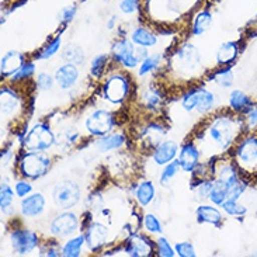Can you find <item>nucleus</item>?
<instances>
[{"label":"nucleus","instance_id":"1","mask_svg":"<svg viewBox=\"0 0 257 257\" xmlns=\"http://www.w3.org/2000/svg\"><path fill=\"white\" fill-rule=\"evenodd\" d=\"M209 139L219 149H226L236 137V122L230 117H218L208 128Z\"/></svg>","mask_w":257,"mask_h":257},{"label":"nucleus","instance_id":"2","mask_svg":"<svg viewBox=\"0 0 257 257\" xmlns=\"http://www.w3.org/2000/svg\"><path fill=\"white\" fill-rule=\"evenodd\" d=\"M55 144V135L51 131V128L45 124L35 125L28 132L24 139V146L30 152H44L48 151Z\"/></svg>","mask_w":257,"mask_h":257},{"label":"nucleus","instance_id":"3","mask_svg":"<svg viewBox=\"0 0 257 257\" xmlns=\"http://www.w3.org/2000/svg\"><path fill=\"white\" fill-rule=\"evenodd\" d=\"M51 160L45 155L38 152L26 153L20 160V172L24 177L37 180L48 172Z\"/></svg>","mask_w":257,"mask_h":257},{"label":"nucleus","instance_id":"4","mask_svg":"<svg viewBox=\"0 0 257 257\" xmlns=\"http://www.w3.org/2000/svg\"><path fill=\"white\" fill-rule=\"evenodd\" d=\"M181 104L186 111L207 112L215 104V96L207 89L195 87L183 96Z\"/></svg>","mask_w":257,"mask_h":257},{"label":"nucleus","instance_id":"5","mask_svg":"<svg viewBox=\"0 0 257 257\" xmlns=\"http://www.w3.org/2000/svg\"><path fill=\"white\" fill-rule=\"evenodd\" d=\"M54 201L58 207L61 208H72L75 207L79 200H80V188L76 183L70 180L61 181L59 184H56L54 188Z\"/></svg>","mask_w":257,"mask_h":257},{"label":"nucleus","instance_id":"6","mask_svg":"<svg viewBox=\"0 0 257 257\" xmlns=\"http://www.w3.org/2000/svg\"><path fill=\"white\" fill-rule=\"evenodd\" d=\"M114 125H115L114 117L111 112L107 110H96L86 119V130L96 137L107 135L108 132H111Z\"/></svg>","mask_w":257,"mask_h":257},{"label":"nucleus","instance_id":"7","mask_svg":"<svg viewBox=\"0 0 257 257\" xmlns=\"http://www.w3.org/2000/svg\"><path fill=\"white\" fill-rule=\"evenodd\" d=\"M128 91H130V83L126 80V77L124 75H119V73L108 77L104 83V87H103L104 97L114 104L124 101Z\"/></svg>","mask_w":257,"mask_h":257},{"label":"nucleus","instance_id":"8","mask_svg":"<svg viewBox=\"0 0 257 257\" xmlns=\"http://www.w3.org/2000/svg\"><path fill=\"white\" fill-rule=\"evenodd\" d=\"M112 55L118 61L119 63H122L125 68H135L139 61L138 55H137V49L134 47L132 40H119L114 45H112Z\"/></svg>","mask_w":257,"mask_h":257},{"label":"nucleus","instance_id":"9","mask_svg":"<svg viewBox=\"0 0 257 257\" xmlns=\"http://www.w3.org/2000/svg\"><path fill=\"white\" fill-rule=\"evenodd\" d=\"M10 242L16 253L28 254L38 246V236L27 229H17L10 235Z\"/></svg>","mask_w":257,"mask_h":257},{"label":"nucleus","instance_id":"10","mask_svg":"<svg viewBox=\"0 0 257 257\" xmlns=\"http://www.w3.org/2000/svg\"><path fill=\"white\" fill-rule=\"evenodd\" d=\"M79 228V219L72 212H63L54 218L51 222V232L56 236H69Z\"/></svg>","mask_w":257,"mask_h":257},{"label":"nucleus","instance_id":"11","mask_svg":"<svg viewBox=\"0 0 257 257\" xmlns=\"http://www.w3.org/2000/svg\"><path fill=\"white\" fill-rule=\"evenodd\" d=\"M176 59H177V63L183 70H187V72H194L200 63H201V56H200V52L198 49L195 48L194 45L191 44H186L183 45L177 54H176Z\"/></svg>","mask_w":257,"mask_h":257},{"label":"nucleus","instance_id":"12","mask_svg":"<svg viewBox=\"0 0 257 257\" xmlns=\"http://www.w3.org/2000/svg\"><path fill=\"white\" fill-rule=\"evenodd\" d=\"M77 79H79V70H77L76 65H73V63L62 65L55 72L56 84L63 90H68L70 87H73L77 82Z\"/></svg>","mask_w":257,"mask_h":257},{"label":"nucleus","instance_id":"13","mask_svg":"<svg viewBox=\"0 0 257 257\" xmlns=\"http://www.w3.org/2000/svg\"><path fill=\"white\" fill-rule=\"evenodd\" d=\"M107 236H108V229L104 225L98 222H93L86 230V242L89 244L91 250H98L103 244L107 242Z\"/></svg>","mask_w":257,"mask_h":257},{"label":"nucleus","instance_id":"14","mask_svg":"<svg viewBox=\"0 0 257 257\" xmlns=\"http://www.w3.org/2000/svg\"><path fill=\"white\" fill-rule=\"evenodd\" d=\"M176 155H177V144L174 141H165L156 146L153 152V160L159 166H166L167 163L174 160Z\"/></svg>","mask_w":257,"mask_h":257},{"label":"nucleus","instance_id":"15","mask_svg":"<svg viewBox=\"0 0 257 257\" xmlns=\"http://www.w3.org/2000/svg\"><path fill=\"white\" fill-rule=\"evenodd\" d=\"M236 156L242 165H256L257 163V138L244 139L237 146Z\"/></svg>","mask_w":257,"mask_h":257},{"label":"nucleus","instance_id":"16","mask_svg":"<svg viewBox=\"0 0 257 257\" xmlns=\"http://www.w3.org/2000/svg\"><path fill=\"white\" fill-rule=\"evenodd\" d=\"M198 159H200V152L194 144L188 142L186 145L181 146L179 162H180V166L184 172H193L198 165Z\"/></svg>","mask_w":257,"mask_h":257},{"label":"nucleus","instance_id":"17","mask_svg":"<svg viewBox=\"0 0 257 257\" xmlns=\"http://www.w3.org/2000/svg\"><path fill=\"white\" fill-rule=\"evenodd\" d=\"M44 207H45V198L44 195L37 193V194H31L23 198L21 201V212L24 216H38L41 215L42 211H44Z\"/></svg>","mask_w":257,"mask_h":257},{"label":"nucleus","instance_id":"18","mask_svg":"<svg viewBox=\"0 0 257 257\" xmlns=\"http://www.w3.org/2000/svg\"><path fill=\"white\" fill-rule=\"evenodd\" d=\"M24 65V58L20 52L17 51H9L7 54L3 55L2 62H0V72L2 75H14L17 70L20 69L21 66Z\"/></svg>","mask_w":257,"mask_h":257},{"label":"nucleus","instance_id":"19","mask_svg":"<svg viewBox=\"0 0 257 257\" xmlns=\"http://www.w3.org/2000/svg\"><path fill=\"white\" fill-rule=\"evenodd\" d=\"M126 253L132 257L149 256L152 253V243L142 235H135L130 239L126 246Z\"/></svg>","mask_w":257,"mask_h":257},{"label":"nucleus","instance_id":"20","mask_svg":"<svg viewBox=\"0 0 257 257\" xmlns=\"http://www.w3.org/2000/svg\"><path fill=\"white\" fill-rule=\"evenodd\" d=\"M19 108H20V100L17 94L10 89H2V114L10 117Z\"/></svg>","mask_w":257,"mask_h":257},{"label":"nucleus","instance_id":"21","mask_svg":"<svg viewBox=\"0 0 257 257\" xmlns=\"http://www.w3.org/2000/svg\"><path fill=\"white\" fill-rule=\"evenodd\" d=\"M197 221L201 223H211V225H218L222 221V214L211 205H201L197 208Z\"/></svg>","mask_w":257,"mask_h":257},{"label":"nucleus","instance_id":"22","mask_svg":"<svg viewBox=\"0 0 257 257\" xmlns=\"http://www.w3.org/2000/svg\"><path fill=\"white\" fill-rule=\"evenodd\" d=\"M125 138L121 134H112V135H104L103 138H100L96 142V146L98 148L100 152H108V151H114L118 149L124 145Z\"/></svg>","mask_w":257,"mask_h":257},{"label":"nucleus","instance_id":"23","mask_svg":"<svg viewBox=\"0 0 257 257\" xmlns=\"http://www.w3.org/2000/svg\"><path fill=\"white\" fill-rule=\"evenodd\" d=\"M237 56L236 42L229 41L222 44L216 51V62L219 65H228Z\"/></svg>","mask_w":257,"mask_h":257},{"label":"nucleus","instance_id":"24","mask_svg":"<svg viewBox=\"0 0 257 257\" xmlns=\"http://www.w3.org/2000/svg\"><path fill=\"white\" fill-rule=\"evenodd\" d=\"M131 40L132 42L137 44L138 47H145V48L153 47V45L158 42L156 37H155L151 31H148V30L144 27L135 28V30L132 31Z\"/></svg>","mask_w":257,"mask_h":257},{"label":"nucleus","instance_id":"25","mask_svg":"<svg viewBox=\"0 0 257 257\" xmlns=\"http://www.w3.org/2000/svg\"><path fill=\"white\" fill-rule=\"evenodd\" d=\"M135 197H137V200L141 205H149L151 202H152L153 197H155V187H153L152 181H144V183H141L137 188V191H135Z\"/></svg>","mask_w":257,"mask_h":257},{"label":"nucleus","instance_id":"26","mask_svg":"<svg viewBox=\"0 0 257 257\" xmlns=\"http://www.w3.org/2000/svg\"><path fill=\"white\" fill-rule=\"evenodd\" d=\"M208 198L215 205H222L223 202L228 200V186H226V183H223L222 180L218 179L212 184V188H211V193H209Z\"/></svg>","mask_w":257,"mask_h":257},{"label":"nucleus","instance_id":"27","mask_svg":"<svg viewBox=\"0 0 257 257\" xmlns=\"http://www.w3.org/2000/svg\"><path fill=\"white\" fill-rule=\"evenodd\" d=\"M250 104L251 98L247 94H244L243 91L235 90L230 93L229 105L232 110H235V111H243Z\"/></svg>","mask_w":257,"mask_h":257},{"label":"nucleus","instance_id":"28","mask_svg":"<svg viewBox=\"0 0 257 257\" xmlns=\"http://www.w3.org/2000/svg\"><path fill=\"white\" fill-rule=\"evenodd\" d=\"M163 135H165V128L159 124H151V125L146 126L145 131H144V138L151 146L159 145Z\"/></svg>","mask_w":257,"mask_h":257},{"label":"nucleus","instance_id":"29","mask_svg":"<svg viewBox=\"0 0 257 257\" xmlns=\"http://www.w3.org/2000/svg\"><path fill=\"white\" fill-rule=\"evenodd\" d=\"M212 23V16L209 12L204 10L201 13H198L195 16V20L193 23V34L194 35H201L204 34L211 26Z\"/></svg>","mask_w":257,"mask_h":257},{"label":"nucleus","instance_id":"30","mask_svg":"<svg viewBox=\"0 0 257 257\" xmlns=\"http://www.w3.org/2000/svg\"><path fill=\"white\" fill-rule=\"evenodd\" d=\"M62 56L66 62L73 63V65H82L84 61L83 49L75 45V44H69L63 51Z\"/></svg>","mask_w":257,"mask_h":257},{"label":"nucleus","instance_id":"31","mask_svg":"<svg viewBox=\"0 0 257 257\" xmlns=\"http://www.w3.org/2000/svg\"><path fill=\"white\" fill-rule=\"evenodd\" d=\"M86 242L84 236H77L68 240L62 249V254L65 257H79L80 251H82V246Z\"/></svg>","mask_w":257,"mask_h":257},{"label":"nucleus","instance_id":"32","mask_svg":"<svg viewBox=\"0 0 257 257\" xmlns=\"http://www.w3.org/2000/svg\"><path fill=\"white\" fill-rule=\"evenodd\" d=\"M212 82L216 84L222 86V87H229L233 83V73L229 68H223V69L216 70L212 75Z\"/></svg>","mask_w":257,"mask_h":257},{"label":"nucleus","instance_id":"33","mask_svg":"<svg viewBox=\"0 0 257 257\" xmlns=\"http://www.w3.org/2000/svg\"><path fill=\"white\" fill-rule=\"evenodd\" d=\"M13 200H14L13 190H12V187H10L9 184L3 183V184H2V187H0V208H2L3 212H6L7 209L12 207Z\"/></svg>","mask_w":257,"mask_h":257},{"label":"nucleus","instance_id":"34","mask_svg":"<svg viewBox=\"0 0 257 257\" xmlns=\"http://www.w3.org/2000/svg\"><path fill=\"white\" fill-rule=\"evenodd\" d=\"M160 63V56L159 55H151L145 58L142 63H141V68H139V76H145L146 73H151L153 70L159 66Z\"/></svg>","mask_w":257,"mask_h":257},{"label":"nucleus","instance_id":"35","mask_svg":"<svg viewBox=\"0 0 257 257\" xmlns=\"http://www.w3.org/2000/svg\"><path fill=\"white\" fill-rule=\"evenodd\" d=\"M180 162L179 160H172V163H167L165 170L160 174V183L162 184H167L169 181L173 179L174 176L177 174V170L180 169Z\"/></svg>","mask_w":257,"mask_h":257},{"label":"nucleus","instance_id":"36","mask_svg":"<svg viewBox=\"0 0 257 257\" xmlns=\"http://www.w3.org/2000/svg\"><path fill=\"white\" fill-rule=\"evenodd\" d=\"M105 65H107V55H98L96 56L93 61H91L90 66V73L93 77H100L103 75V72L105 69Z\"/></svg>","mask_w":257,"mask_h":257},{"label":"nucleus","instance_id":"37","mask_svg":"<svg viewBox=\"0 0 257 257\" xmlns=\"http://www.w3.org/2000/svg\"><path fill=\"white\" fill-rule=\"evenodd\" d=\"M221 207H222L223 211H225L226 214H229V215L239 216L243 215L244 212H246V208H244L243 205H239V204H237V200H226Z\"/></svg>","mask_w":257,"mask_h":257},{"label":"nucleus","instance_id":"38","mask_svg":"<svg viewBox=\"0 0 257 257\" xmlns=\"http://www.w3.org/2000/svg\"><path fill=\"white\" fill-rule=\"evenodd\" d=\"M61 44H62V40H61V38H55V40H52V41L49 42L45 48H42V51L40 52L38 58H40V59H48V58H51V56H54L56 52L59 51V48H61Z\"/></svg>","mask_w":257,"mask_h":257},{"label":"nucleus","instance_id":"39","mask_svg":"<svg viewBox=\"0 0 257 257\" xmlns=\"http://www.w3.org/2000/svg\"><path fill=\"white\" fill-rule=\"evenodd\" d=\"M144 226L151 233H160L162 232V223L153 214H146L145 218H144Z\"/></svg>","mask_w":257,"mask_h":257},{"label":"nucleus","instance_id":"40","mask_svg":"<svg viewBox=\"0 0 257 257\" xmlns=\"http://www.w3.org/2000/svg\"><path fill=\"white\" fill-rule=\"evenodd\" d=\"M34 73L35 65L33 62H27L24 63L14 75H12V80H23V79H27V77L33 76Z\"/></svg>","mask_w":257,"mask_h":257},{"label":"nucleus","instance_id":"41","mask_svg":"<svg viewBox=\"0 0 257 257\" xmlns=\"http://www.w3.org/2000/svg\"><path fill=\"white\" fill-rule=\"evenodd\" d=\"M144 100H145L146 107H149V108H156V107L160 104V101H162V96H160L159 91L149 89V90L144 94Z\"/></svg>","mask_w":257,"mask_h":257},{"label":"nucleus","instance_id":"42","mask_svg":"<svg viewBox=\"0 0 257 257\" xmlns=\"http://www.w3.org/2000/svg\"><path fill=\"white\" fill-rule=\"evenodd\" d=\"M156 243H158V251H159V256L173 257L174 254H176V250H173V247H172L170 243L167 242L166 237H159Z\"/></svg>","mask_w":257,"mask_h":257},{"label":"nucleus","instance_id":"43","mask_svg":"<svg viewBox=\"0 0 257 257\" xmlns=\"http://www.w3.org/2000/svg\"><path fill=\"white\" fill-rule=\"evenodd\" d=\"M176 253L180 257H195L194 246L188 242H181L176 244Z\"/></svg>","mask_w":257,"mask_h":257},{"label":"nucleus","instance_id":"44","mask_svg":"<svg viewBox=\"0 0 257 257\" xmlns=\"http://www.w3.org/2000/svg\"><path fill=\"white\" fill-rule=\"evenodd\" d=\"M52 84H54V79L49 76L48 73H40L38 77H37V86L41 90H49V89H52Z\"/></svg>","mask_w":257,"mask_h":257},{"label":"nucleus","instance_id":"45","mask_svg":"<svg viewBox=\"0 0 257 257\" xmlns=\"http://www.w3.org/2000/svg\"><path fill=\"white\" fill-rule=\"evenodd\" d=\"M138 5H139V0H121V3H119V9H121V12L125 14H131L135 13L137 10H138Z\"/></svg>","mask_w":257,"mask_h":257},{"label":"nucleus","instance_id":"46","mask_svg":"<svg viewBox=\"0 0 257 257\" xmlns=\"http://www.w3.org/2000/svg\"><path fill=\"white\" fill-rule=\"evenodd\" d=\"M31 191H33V186L30 183H27V181H19L16 184V194L21 197V198L30 194Z\"/></svg>","mask_w":257,"mask_h":257},{"label":"nucleus","instance_id":"47","mask_svg":"<svg viewBox=\"0 0 257 257\" xmlns=\"http://www.w3.org/2000/svg\"><path fill=\"white\" fill-rule=\"evenodd\" d=\"M246 119H247V125L254 126L257 125V105L254 107H249L247 108V115H246Z\"/></svg>","mask_w":257,"mask_h":257},{"label":"nucleus","instance_id":"48","mask_svg":"<svg viewBox=\"0 0 257 257\" xmlns=\"http://www.w3.org/2000/svg\"><path fill=\"white\" fill-rule=\"evenodd\" d=\"M212 184H214V183H211V181H204L201 186H198L197 191H198V194L201 195V198H207V197H209Z\"/></svg>","mask_w":257,"mask_h":257},{"label":"nucleus","instance_id":"49","mask_svg":"<svg viewBox=\"0 0 257 257\" xmlns=\"http://www.w3.org/2000/svg\"><path fill=\"white\" fill-rule=\"evenodd\" d=\"M75 14H76V6H69V7H66V9H63L62 21H65V23L72 21L73 20V17H75Z\"/></svg>","mask_w":257,"mask_h":257},{"label":"nucleus","instance_id":"50","mask_svg":"<svg viewBox=\"0 0 257 257\" xmlns=\"http://www.w3.org/2000/svg\"><path fill=\"white\" fill-rule=\"evenodd\" d=\"M115 20H117V17H115V16H112L111 20L107 23V27H108V30H112V28H114V23H115Z\"/></svg>","mask_w":257,"mask_h":257}]
</instances>
